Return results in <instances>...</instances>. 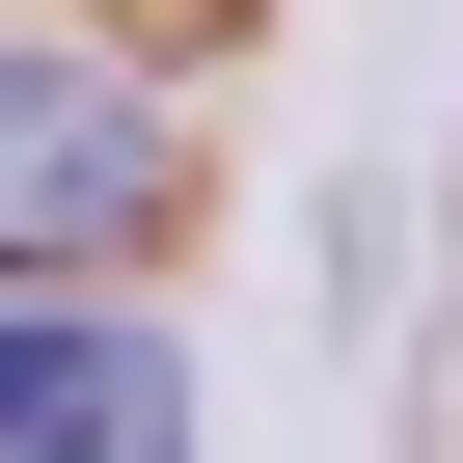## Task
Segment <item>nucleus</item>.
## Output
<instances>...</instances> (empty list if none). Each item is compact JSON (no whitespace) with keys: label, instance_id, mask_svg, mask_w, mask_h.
<instances>
[{"label":"nucleus","instance_id":"f257e3e1","mask_svg":"<svg viewBox=\"0 0 463 463\" xmlns=\"http://www.w3.org/2000/svg\"><path fill=\"white\" fill-rule=\"evenodd\" d=\"M164 191H191V137H164V82H137V55L0 28V273H109Z\"/></svg>","mask_w":463,"mask_h":463},{"label":"nucleus","instance_id":"f03ea898","mask_svg":"<svg viewBox=\"0 0 463 463\" xmlns=\"http://www.w3.org/2000/svg\"><path fill=\"white\" fill-rule=\"evenodd\" d=\"M0 436H55V463H164V436H191V354H137V327H55V300H0Z\"/></svg>","mask_w":463,"mask_h":463}]
</instances>
